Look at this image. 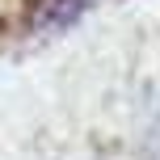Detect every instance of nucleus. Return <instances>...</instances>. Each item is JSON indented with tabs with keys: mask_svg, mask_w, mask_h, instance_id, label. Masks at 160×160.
<instances>
[{
	"mask_svg": "<svg viewBox=\"0 0 160 160\" xmlns=\"http://www.w3.org/2000/svg\"><path fill=\"white\" fill-rule=\"evenodd\" d=\"M88 0H34L30 8V30H59V25L76 21V13Z\"/></svg>",
	"mask_w": 160,
	"mask_h": 160,
	"instance_id": "obj_1",
	"label": "nucleus"
},
{
	"mask_svg": "<svg viewBox=\"0 0 160 160\" xmlns=\"http://www.w3.org/2000/svg\"><path fill=\"white\" fill-rule=\"evenodd\" d=\"M152 160H160V131H156V139H152Z\"/></svg>",
	"mask_w": 160,
	"mask_h": 160,
	"instance_id": "obj_2",
	"label": "nucleus"
}]
</instances>
